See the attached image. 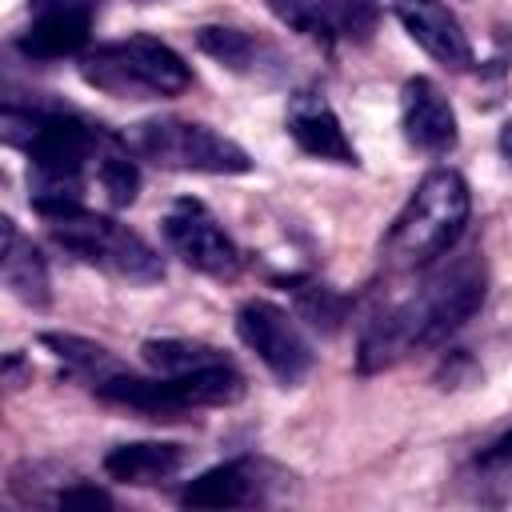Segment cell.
Here are the masks:
<instances>
[{
  "instance_id": "cell-1",
  "label": "cell",
  "mask_w": 512,
  "mask_h": 512,
  "mask_svg": "<svg viewBox=\"0 0 512 512\" xmlns=\"http://www.w3.org/2000/svg\"><path fill=\"white\" fill-rule=\"evenodd\" d=\"M484 288H488V272L480 256H464L452 268L436 272L408 300L380 312L364 328L356 356L360 372H380L416 348L444 344L456 328H464L476 316V308L484 304Z\"/></svg>"
},
{
  "instance_id": "cell-2",
  "label": "cell",
  "mask_w": 512,
  "mask_h": 512,
  "mask_svg": "<svg viewBox=\"0 0 512 512\" xmlns=\"http://www.w3.org/2000/svg\"><path fill=\"white\" fill-rule=\"evenodd\" d=\"M468 212H472V196H468L464 176L452 168L428 172L420 180V188L412 192V200L392 220V228L384 236V260L396 268L432 264L464 236Z\"/></svg>"
},
{
  "instance_id": "cell-3",
  "label": "cell",
  "mask_w": 512,
  "mask_h": 512,
  "mask_svg": "<svg viewBox=\"0 0 512 512\" xmlns=\"http://www.w3.org/2000/svg\"><path fill=\"white\" fill-rule=\"evenodd\" d=\"M80 76L88 88L116 100H148V96H180L192 84L188 64L156 36H128L112 44H96L80 56Z\"/></svg>"
},
{
  "instance_id": "cell-4",
  "label": "cell",
  "mask_w": 512,
  "mask_h": 512,
  "mask_svg": "<svg viewBox=\"0 0 512 512\" xmlns=\"http://www.w3.org/2000/svg\"><path fill=\"white\" fill-rule=\"evenodd\" d=\"M124 140L136 156L160 168H172V172H208V176L252 172V156L236 140L196 120H176V116L140 120L136 128H128Z\"/></svg>"
},
{
  "instance_id": "cell-5",
  "label": "cell",
  "mask_w": 512,
  "mask_h": 512,
  "mask_svg": "<svg viewBox=\"0 0 512 512\" xmlns=\"http://www.w3.org/2000/svg\"><path fill=\"white\" fill-rule=\"evenodd\" d=\"M48 236L72 252L76 260L84 264H96L128 284H156L164 280V260L156 256V248L136 236L132 228L108 220V216H96L88 208H76L68 216H56L48 220Z\"/></svg>"
},
{
  "instance_id": "cell-6",
  "label": "cell",
  "mask_w": 512,
  "mask_h": 512,
  "mask_svg": "<svg viewBox=\"0 0 512 512\" xmlns=\"http://www.w3.org/2000/svg\"><path fill=\"white\" fill-rule=\"evenodd\" d=\"M236 336L280 384H300L312 368V344L304 340L296 320L272 300H244L236 308Z\"/></svg>"
},
{
  "instance_id": "cell-7",
  "label": "cell",
  "mask_w": 512,
  "mask_h": 512,
  "mask_svg": "<svg viewBox=\"0 0 512 512\" xmlns=\"http://www.w3.org/2000/svg\"><path fill=\"white\" fill-rule=\"evenodd\" d=\"M160 228H164L168 248H172L188 268H196V272H204V276H232V272L240 268V252H236L232 236L220 228V220H216L200 200H188V196L176 200V204L164 212Z\"/></svg>"
},
{
  "instance_id": "cell-8",
  "label": "cell",
  "mask_w": 512,
  "mask_h": 512,
  "mask_svg": "<svg viewBox=\"0 0 512 512\" xmlns=\"http://www.w3.org/2000/svg\"><path fill=\"white\" fill-rule=\"evenodd\" d=\"M92 0H28V28L20 52L32 60H60L88 44Z\"/></svg>"
},
{
  "instance_id": "cell-9",
  "label": "cell",
  "mask_w": 512,
  "mask_h": 512,
  "mask_svg": "<svg viewBox=\"0 0 512 512\" xmlns=\"http://www.w3.org/2000/svg\"><path fill=\"white\" fill-rule=\"evenodd\" d=\"M268 8L312 40H368L376 28L372 0H268Z\"/></svg>"
},
{
  "instance_id": "cell-10",
  "label": "cell",
  "mask_w": 512,
  "mask_h": 512,
  "mask_svg": "<svg viewBox=\"0 0 512 512\" xmlns=\"http://www.w3.org/2000/svg\"><path fill=\"white\" fill-rule=\"evenodd\" d=\"M400 124L412 148L428 152V156H448L460 140L456 128V112L448 104V96L440 92L436 80L428 76H412L400 92Z\"/></svg>"
},
{
  "instance_id": "cell-11",
  "label": "cell",
  "mask_w": 512,
  "mask_h": 512,
  "mask_svg": "<svg viewBox=\"0 0 512 512\" xmlns=\"http://www.w3.org/2000/svg\"><path fill=\"white\" fill-rule=\"evenodd\" d=\"M388 8L396 12V20L404 24V32L444 68L452 72H468L472 60V44L460 28V20L440 4V0H388Z\"/></svg>"
},
{
  "instance_id": "cell-12",
  "label": "cell",
  "mask_w": 512,
  "mask_h": 512,
  "mask_svg": "<svg viewBox=\"0 0 512 512\" xmlns=\"http://www.w3.org/2000/svg\"><path fill=\"white\" fill-rule=\"evenodd\" d=\"M288 136L316 160H332V164H356V148L340 128V116L332 112V104L316 92H300L288 104Z\"/></svg>"
},
{
  "instance_id": "cell-13",
  "label": "cell",
  "mask_w": 512,
  "mask_h": 512,
  "mask_svg": "<svg viewBox=\"0 0 512 512\" xmlns=\"http://www.w3.org/2000/svg\"><path fill=\"white\" fill-rule=\"evenodd\" d=\"M260 464L256 460H228L216 464L208 472H200L196 480L184 484L180 504L184 508H240V504H256L264 500V484L260 480Z\"/></svg>"
},
{
  "instance_id": "cell-14",
  "label": "cell",
  "mask_w": 512,
  "mask_h": 512,
  "mask_svg": "<svg viewBox=\"0 0 512 512\" xmlns=\"http://www.w3.org/2000/svg\"><path fill=\"white\" fill-rule=\"evenodd\" d=\"M0 276L8 284V292L28 304V308H48L52 300V280H48V264L44 256L32 248V240H24L12 224V216L0 220Z\"/></svg>"
},
{
  "instance_id": "cell-15",
  "label": "cell",
  "mask_w": 512,
  "mask_h": 512,
  "mask_svg": "<svg viewBox=\"0 0 512 512\" xmlns=\"http://www.w3.org/2000/svg\"><path fill=\"white\" fill-rule=\"evenodd\" d=\"M184 464V448L168 444V440H136V444H120L104 456V472L120 484H160L168 476H176Z\"/></svg>"
},
{
  "instance_id": "cell-16",
  "label": "cell",
  "mask_w": 512,
  "mask_h": 512,
  "mask_svg": "<svg viewBox=\"0 0 512 512\" xmlns=\"http://www.w3.org/2000/svg\"><path fill=\"white\" fill-rule=\"evenodd\" d=\"M196 48L204 56H212L220 68L240 72V76H264L268 68H276V52L260 40H252L240 28H220V24H204L196 28Z\"/></svg>"
},
{
  "instance_id": "cell-17",
  "label": "cell",
  "mask_w": 512,
  "mask_h": 512,
  "mask_svg": "<svg viewBox=\"0 0 512 512\" xmlns=\"http://www.w3.org/2000/svg\"><path fill=\"white\" fill-rule=\"evenodd\" d=\"M140 356L156 376H188L196 368H208V364L224 360L212 344L184 340V336H152V340L140 344Z\"/></svg>"
},
{
  "instance_id": "cell-18",
  "label": "cell",
  "mask_w": 512,
  "mask_h": 512,
  "mask_svg": "<svg viewBox=\"0 0 512 512\" xmlns=\"http://www.w3.org/2000/svg\"><path fill=\"white\" fill-rule=\"evenodd\" d=\"M92 168H96V180H100V188H104V196H108L112 208H128L136 200V192H140V168L132 160L128 140H116L108 132Z\"/></svg>"
},
{
  "instance_id": "cell-19",
  "label": "cell",
  "mask_w": 512,
  "mask_h": 512,
  "mask_svg": "<svg viewBox=\"0 0 512 512\" xmlns=\"http://www.w3.org/2000/svg\"><path fill=\"white\" fill-rule=\"evenodd\" d=\"M40 344H44L68 372H76V376L88 380V384H100L104 376L120 372V364L112 360V352H108L104 344H92V340H84V336H76V332H44Z\"/></svg>"
},
{
  "instance_id": "cell-20",
  "label": "cell",
  "mask_w": 512,
  "mask_h": 512,
  "mask_svg": "<svg viewBox=\"0 0 512 512\" xmlns=\"http://www.w3.org/2000/svg\"><path fill=\"white\" fill-rule=\"evenodd\" d=\"M296 308L320 332H336L340 320L348 316V300L336 288H328V284H300L296 288Z\"/></svg>"
},
{
  "instance_id": "cell-21",
  "label": "cell",
  "mask_w": 512,
  "mask_h": 512,
  "mask_svg": "<svg viewBox=\"0 0 512 512\" xmlns=\"http://www.w3.org/2000/svg\"><path fill=\"white\" fill-rule=\"evenodd\" d=\"M56 508H112V496L96 484H84V480H72L64 484L56 496H52Z\"/></svg>"
},
{
  "instance_id": "cell-22",
  "label": "cell",
  "mask_w": 512,
  "mask_h": 512,
  "mask_svg": "<svg viewBox=\"0 0 512 512\" xmlns=\"http://www.w3.org/2000/svg\"><path fill=\"white\" fill-rule=\"evenodd\" d=\"M480 464H512V428H508L500 440H492V444L480 452Z\"/></svg>"
},
{
  "instance_id": "cell-23",
  "label": "cell",
  "mask_w": 512,
  "mask_h": 512,
  "mask_svg": "<svg viewBox=\"0 0 512 512\" xmlns=\"http://www.w3.org/2000/svg\"><path fill=\"white\" fill-rule=\"evenodd\" d=\"M20 372H24V360L20 356H8L4 360V384L8 388H20Z\"/></svg>"
},
{
  "instance_id": "cell-24",
  "label": "cell",
  "mask_w": 512,
  "mask_h": 512,
  "mask_svg": "<svg viewBox=\"0 0 512 512\" xmlns=\"http://www.w3.org/2000/svg\"><path fill=\"white\" fill-rule=\"evenodd\" d=\"M500 156L512 164V120H504V128H500Z\"/></svg>"
},
{
  "instance_id": "cell-25",
  "label": "cell",
  "mask_w": 512,
  "mask_h": 512,
  "mask_svg": "<svg viewBox=\"0 0 512 512\" xmlns=\"http://www.w3.org/2000/svg\"><path fill=\"white\" fill-rule=\"evenodd\" d=\"M144 4H152V0H144Z\"/></svg>"
}]
</instances>
